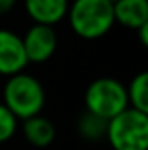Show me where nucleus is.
<instances>
[{
    "label": "nucleus",
    "instance_id": "ddd939ff",
    "mask_svg": "<svg viewBox=\"0 0 148 150\" xmlns=\"http://www.w3.org/2000/svg\"><path fill=\"white\" fill-rule=\"evenodd\" d=\"M16 2H18V0H0V16L11 12V11L16 7Z\"/></svg>",
    "mask_w": 148,
    "mask_h": 150
},
{
    "label": "nucleus",
    "instance_id": "39448f33",
    "mask_svg": "<svg viewBox=\"0 0 148 150\" xmlns=\"http://www.w3.org/2000/svg\"><path fill=\"white\" fill-rule=\"evenodd\" d=\"M23 47L28 63H45L52 58L58 47V37L52 26H44V25H33L28 28L25 33Z\"/></svg>",
    "mask_w": 148,
    "mask_h": 150
},
{
    "label": "nucleus",
    "instance_id": "9d476101",
    "mask_svg": "<svg viewBox=\"0 0 148 150\" xmlns=\"http://www.w3.org/2000/svg\"><path fill=\"white\" fill-rule=\"evenodd\" d=\"M129 107L134 110L148 113V74L140 72L125 87Z\"/></svg>",
    "mask_w": 148,
    "mask_h": 150
},
{
    "label": "nucleus",
    "instance_id": "2eb2a0df",
    "mask_svg": "<svg viewBox=\"0 0 148 150\" xmlns=\"http://www.w3.org/2000/svg\"><path fill=\"white\" fill-rule=\"evenodd\" d=\"M106 2H110L111 5H113V4H117V2H118V0H106Z\"/></svg>",
    "mask_w": 148,
    "mask_h": 150
},
{
    "label": "nucleus",
    "instance_id": "6e6552de",
    "mask_svg": "<svg viewBox=\"0 0 148 150\" xmlns=\"http://www.w3.org/2000/svg\"><path fill=\"white\" fill-rule=\"evenodd\" d=\"M113 18L125 28L140 30L148 25V0H118L113 4Z\"/></svg>",
    "mask_w": 148,
    "mask_h": 150
},
{
    "label": "nucleus",
    "instance_id": "7ed1b4c3",
    "mask_svg": "<svg viewBox=\"0 0 148 150\" xmlns=\"http://www.w3.org/2000/svg\"><path fill=\"white\" fill-rule=\"evenodd\" d=\"M105 138L113 150H147L148 113L125 108L108 120Z\"/></svg>",
    "mask_w": 148,
    "mask_h": 150
},
{
    "label": "nucleus",
    "instance_id": "f03ea898",
    "mask_svg": "<svg viewBox=\"0 0 148 150\" xmlns=\"http://www.w3.org/2000/svg\"><path fill=\"white\" fill-rule=\"evenodd\" d=\"M66 18L75 35L85 40L105 37L115 23L113 5L106 0H73Z\"/></svg>",
    "mask_w": 148,
    "mask_h": 150
},
{
    "label": "nucleus",
    "instance_id": "20e7f679",
    "mask_svg": "<svg viewBox=\"0 0 148 150\" xmlns=\"http://www.w3.org/2000/svg\"><path fill=\"white\" fill-rule=\"evenodd\" d=\"M85 112L98 115L106 122L115 115L129 108L125 86L111 77H101L92 80L84 94Z\"/></svg>",
    "mask_w": 148,
    "mask_h": 150
},
{
    "label": "nucleus",
    "instance_id": "4468645a",
    "mask_svg": "<svg viewBox=\"0 0 148 150\" xmlns=\"http://www.w3.org/2000/svg\"><path fill=\"white\" fill-rule=\"evenodd\" d=\"M136 32H138V35H140L141 44H143V45H148V25L141 26V28H140V30H136Z\"/></svg>",
    "mask_w": 148,
    "mask_h": 150
},
{
    "label": "nucleus",
    "instance_id": "f257e3e1",
    "mask_svg": "<svg viewBox=\"0 0 148 150\" xmlns=\"http://www.w3.org/2000/svg\"><path fill=\"white\" fill-rule=\"evenodd\" d=\"M2 103L18 120L40 115L45 105V91L37 77L25 72L7 79L2 89Z\"/></svg>",
    "mask_w": 148,
    "mask_h": 150
},
{
    "label": "nucleus",
    "instance_id": "1a4fd4ad",
    "mask_svg": "<svg viewBox=\"0 0 148 150\" xmlns=\"http://www.w3.org/2000/svg\"><path fill=\"white\" fill-rule=\"evenodd\" d=\"M23 134L32 147L47 149L56 138V127L47 117L35 115L23 120Z\"/></svg>",
    "mask_w": 148,
    "mask_h": 150
},
{
    "label": "nucleus",
    "instance_id": "423d86ee",
    "mask_svg": "<svg viewBox=\"0 0 148 150\" xmlns=\"http://www.w3.org/2000/svg\"><path fill=\"white\" fill-rule=\"evenodd\" d=\"M26 67L28 59L21 37L12 30L0 28V75L12 77L21 74Z\"/></svg>",
    "mask_w": 148,
    "mask_h": 150
},
{
    "label": "nucleus",
    "instance_id": "9b49d317",
    "mask_svg": "<svg viewBox=\"0 0 148 150\" xmlns=\"http://www.w3.org/2000/svg\"><path fill=\"white\" fill-rule=\"evenodd\" d=\"M106 120L98 117V115H92L89 112H84L80 115L78 122H77V129H78V134L87 140V142H98L101 138H105L106 134Z\"/></svg>",
    "mask_w": 148,
    "mask_h": 150
},
{
    "label": "nucleus",
    "instance_id": "f8f14e48",
    "mask_svg": "<svg viewBox=\"0 0 148 150\" xmlns=\"http://www.w3.org/2000/svg\"><path fill=\"white\" fill-rule=\"evenodd\" d=\"M18 131V119L0 101V143L9 142Z\"/></svg>",
    "mask_w": 148,
    "mask_h": 150
},
{
    "label": "nucleus",
    "instance_id": "0eeeda50",
    "mask_svg": "<svg viewBox=\"0 0 148 150\" xmlns=\"http://www.w3.org/2000/svg\"><path fill=\"white\" fill-rule=\"evenodd\" d=\"M68 5V0H25L26 14L33 19L35 25L44 26H54L65 19Z\"/></svg>",
    "mask_w": 148,
    "mask_h": 150
}]
</instances>
